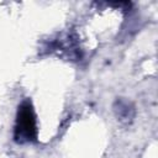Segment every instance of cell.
Returning <instances> with one entry per match:
<instances>
[{
  "instance_id": "obj_1",
  "label": "cell",
  "mask_w": 158,
  "mask_h": 158,
  "mask_svg": "<svg viewBox=\"0 0 158 158\" xmlns=\"http://www.w3.org/2000/svg\"><path fill=\"white\" fill-rule=\"evenodd\" d=\"M37 128H36V117L33 112V107L28 100H25L17 110L16 116V125H15V141L23 143V142H32L36 139Z\"/></svg>"
}]
</instances>
